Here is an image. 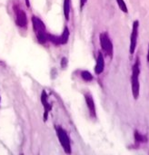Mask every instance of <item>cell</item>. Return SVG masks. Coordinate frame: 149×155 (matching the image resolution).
<instances>
[{"label":"cell","instance_id":"cell-1","mask_svg":"<svg viewBox=\"0 0 149 155\" xmlns=\"http://www.w3.org/2000/svg\"><path fill=\"white\" fill-rule=\"evenodd\" d=\"M140 58L137 56L135 58L134 64L132 67V75H131V86H132V94L134 100H137L140 93Z\"/></svg>","mask_w":149,"mask_h":155},{"label":"cell","instance_id":"cell-2","mask_svg":"<svg viewBox=\"0 0 149 155\" xmlns=\"http://www.w3.org/2000/svg\"><path fill=\"white\" fill-rule=\"evenodd\" d=\"M32 24H33V27H34L38 42L40 44H45L47 41V34H48L47 33L45 24L40 18L37 17H32Z\"/></svg>","mask_w":149,"mask_h":155},{"label":"cell","instance_id":"cell-3","mask_svg":"<svg viewBox=\"0 0 149 155\" xmlns=\"http://www.w3.org/2000/svg\"><path fill=\"white\" fill-rule=\"evenodd\" d=\"M99 42H100V46L101 48L103 50V52L105 54V55L109 56V57H113L114 55V46H113V43L108 36V34L106 32L101 33L99 36Z\"/></svg>","mask_w":149,"mask_h":155},{"label":"cell","instance_id":"cell-4","mask_svg":"<svg viewBox=\"0 0 149 155\" xmlns=\"http://www.w3.org/2000/svg\"><path fill=\"white\" fill-rule=\"evenodd\" d=\"M56 131L57 138L65 150V152L70 154L71 153V143H70V139L67 135V132L60 126H56Z\"/></svg>","mask_w":149,"mask_h":155},{"label":"cell","instance_id":"cell-5","mask_svg":"<svg viewBox=\"0 0 149 155\" xmlns=\"http://www.w3.org/2000/svg\"><path fill=\"white\" fill-rule=\"evenodd\" d=\"M138 31H139V21L134 20L133 23L132 32L130 35V46H129V53L133 55L136 49L137 45V38H138Z\"/></svg>","mask_w":149,"mask_h":155},{"label":"cell","instance_id":"cell-6","mask_svg":"<svg viewBox=\"0 0 149 155\" xmlns=\"http://www.w3.org/2000/svg\"><path fill=\"white\" fill-rule=\"evenodd\" d=\"M15 14H16V23L19 27L25 28L28 26V17L26 13L18 7L15 8Z\"/></svg>","mask_w":149,"mask_h":155},{"label":"cell","instance_id":"cell-7","mask_svg":"<svg viewBox=\"0 0 149 155\" xmlns=\"http://www.w3.org/2000/svg\"><path fill=\"white\" fill-rule=\"evenodd\" d=\"M41 102L42 104L44 106L45 109V113H44V121L46 122L47 120V116H48V112H50V110L52 109V105L50 104V103L48 102V97H47V93L45 90L42 91L41 93Z\"/></svg>","mask_w":149,"mask_h":155},{"label":"cell","instance_id":"cell-8","mask_svg":"<svg viewBox=\"0 0 149 155\" xmlns=\"http://www.w3.org/2000/svg\"><path fill=\"white\" fill-rule=\"evenodd\" d=\"M105 69V58H104V55L101 52H98L97 55V59H96V65L95 67V73L96 74H101L104 72Z\"/></svg>","mask_w":149,"mask_h":155},{"label":"cell","instance_id":"cell-9","mask_svg":"<svg viewBox=\"0 0 149 155\" xmlns=\"http://www.w3.org/2000/svg\"><path fill=\"white\" fill-rule=\"evenodd\" d=\"M85 99H86V105L88 107V110L90 112L91 116L96 118V105H95V102H94V99H93L92 95L90 93H86L85 94Z\"/></svg>","mask_w":149,"mask_h":155},{"label":"cell","instance_id":"cell-10","mask_svg":"<svg viewBox=\"0 0 149 155\" xmlns=\"http://www.w3.org/2000/svg\"><path fill=\"white\" fill-rule=\"evenodd\" d=\"M134 142H135V144H136L137 146L140 145V144H142V143H145V142L147 141V137H146V135L141 133V132H140L139 131H137V130L134 131Z\"/></svg>","mask_w":149,"mask_h":155},{"label":"cell","instance_id":"cell-11","mask_svg":"<svg viewBox=\"0 0 149 155\" xmlns=\"http://www.w3.org/2000/svg\"><path fill=\"white\" fill-rule=\"evenodd\" d=\"M68 38H69V30L68 28L66 27L65 29H64V32L63 34L60 36V41H61V45H65L67 43L68 41Z\"/></svg>","mask_w":149,"mask_h":155},{"label":"cell","instance_id":"cell-12","mask_svg":"<svg viewBox=\"0 0 149 155\" xmlns=\"http://www.w3.org/2000/svg\"><path fill=\"white\" fill-rule=\"evenodd\" d=\"M69 13H70V1L69 0H65L64 1V15L67 21L69 20Z\"/></svg>","mask_w":149,"mask_h":155},{"label":"cell","instance_id":"cell-13","mask_svg":"<svg viewBox=\"0 0 149 155\" xmlns=\"http://www.w3.org/2000/svg\"><path fill=\"white\" fill-rule=\"evenodd\" d=\"M116 3L120 8V10L124 13H128V9L126 7V4L125 2V0H116Z\"/></svg>","mask_w":149,"mask_h":155},{"label":"cell","instance_id":"cell-14","mask_svg":"<svg viewBox=\"0 0 149 155\" xmlns=\"http://www.w3.org/2000/svg\"><path fill=\"white\" fill-rule=\"evenodd\" d=\"M81 77L86 81V82H90L93 80V75L91 74V73H89L88 71H82L81 72Z\"/></svg>","mask_w":149,"mask_h":155},{"label":"cell","instance_id":"cell-15","mask_svg":"<svg viewBox=\"0 0 149 155\" xmlns=\"http://www.w3.org/2000/svg\"><path fill=\"white\" fill-rule=\"evenodd\" d=\"M61 65H62V67H63V68H65V67L66 66V65H67V59H66V57H63V58H62Z\"/></svg>","mask_w":149,"mask_h":155},{"label":"cell","instance_id":"cell-16","mask_svg":"<svg viewBox=\"0 0 149 155\" xmlns=\"http://www.w3.org/2000/svg\"><path fill=\"white\" fill-rule=\"evenodd\" d=\"M86 1H87V0H80V8H81V9H82V8H84V6L86 5Z\"/></svg>","mask_w":149,"mask_h":155},{"label":"cell","instance_id":"cell-17","mask_svg":"<svg viewBox=\"0 0 149 155\" xmlns=\"http://www.w3.org/2000/svg\"><path fill=\"white\" fill-rule=\"evenodd\" d=\"M146 60H147V63L149 64V45H148V51H147V55H146Z\"/></svg>","mask_w":149,"mask_h":155},{"label":"cell","instance_id":"cell-18","mask_svg":"<svg viewBox=\"0 0 149 155\" xmlns=\"http://www.w3.org/2000/svg\"><path fill=\"white\" fill-rule=\"evenodd\" d=\"M0 102H1V97H0Z\"/></svg>","mask_w":149,"mask_h":155}]
</instances>
